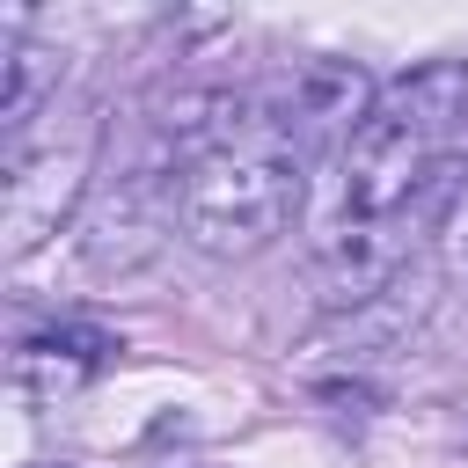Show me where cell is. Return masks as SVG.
<instances>
[{
  "instance_id": "obj_1",
  "label": "cell",
  "mask_w": 468,
  "mask_h": 468,
  "mask_svg": "<svg viewBox=\"0 0 468 468\" xmlns=\"http://www.w3.org/2000/svg\"><path fill=\"white\" fill-rule=\"evenodd\" d=\"M468 139V58H424L388 80L366 124L344 146V212L336 219H402L424 183Z\"/></svg>"
},
{
  "instance_id": "obj_2",
  "label": "cell",
  "mask_w": 468,
  "mask_h": 468,
  "mask_svg": "<svg viewBox=\"0 0 468 468\" xmlns=\"http://www.w3.org/2000/svg\"><path fill=\"white\" fill-rule=\"evenodd\" d=\"M300 154L271 132V117H249L241 132H227L219 146L176 161L168 176V212L176 234L205 256H256L271 249L292 212H300Z\"/></svg>"
},
{
  "instance_id": "obj_3",
  "label": "cell",
  "mask_w": 468,
  "mask_h": 468,
  "mask_svg": "<svg viewBox=\"0 0 468 468\" xmlns=\"http://www.w3.org/2000/svg\"><path fill=\"white\" fill-rule=\"evenodd\" d=\"M88 197V139H44L7 154V205H0V249L7 263L37 256L66 212Z\"/></svg>"
},
{
  "instance_id": "obj_4",
  "label": "cell",
  "mask_w": 468,
  "mask_h": 468,
  "mask_svg": "<svg viewBox=\"0 0 468 468\" xmlns=\"http://www.w3.org/2000/svg\"><path fill=\"white\" fill-rule=\"evenodd\" d=\"M176 227V212H168V176H117V183H102L95 197H88V212H80V256H88V271H102V278H124V271H139V263H154L161 256V234Z\"/></svg>"
},
{
  "instance_id": "obj_5",
  "label": "cell",
  "mask_w": 468,
  "mask_h": 468,
  "mask_svg": "<svg viewBox=\"0 0 468 468\" xmlns=\"http://www.w3.org/2000/svg\"><path fill=\"white\" fill-rule=\"evenodd\" d=\"M373 80L351 66V58H307L292 80H285V95H278V110H271V132L307 161L314 146H351V132L366 124V110H373Z\"/></svg>"
},
{
  "instance_id": "obj_6",
  "label": "cell",
  "mask_w": 468,
  "mask_h": 468,
  "mask_svg": "<svg viewBox=\"0 0 468 468\" xmlns=\"http://www.w3.org/2000/svg\"><path fill=\"white\" fill-rule=\"evenodd\" d=\"M402 256H410L402 219H336V227L322 234V249H314L322 307H329V314H358V307L388 300Z\"/></svg>"
},
{
  "instance_id": "obj_7",
  "label": "cell",
  "mask_w": 468,
  "mask_h": 468,
  "mask_svg": "<svg viewBox=\"0 0 468 468\" xmlns=\"http://www.w3.org/2000/svg\"><path fill=\"white\" fill-rule=\"evenodd\" d=\"M124 344L95 322H51V329H29L7 358V380L22 402H58V395H80Z\"/></svg>"
},
{
  "instance_id": "obj_8",
  "label": "cell",
  "mask_w": 468,
  "mask_h": 468,
  "mask_svg": "<svg viewBox=\"0 0 468 468\" xmlns=\"http://www.w3.org/2000/svg\"><path fill=\"white\" fill-rule=\"evenodd\" d=\"M51 88H58V51L37 44V37H7V44H0V124H7L15 146H22L37 102H44Z\"/></svg>"
},
{
  "instance_id": "obj_9",
  "label": "cell",
  "mask_w": 468,
  "mask_h": 468,
  "mask_svg": "<svg viewBox=\"0 0 468 468\" xmlns=\"http://www.w3.org/2000/svg\"><path fill=\"white\" fill-rule=\"evenodd\" d=\"M439 256H446L453 278H468V176H461V190H453L446 212H439Z\"/></svg>"
},
{
  "instance_id": "obj_10",
  "label": "cell",
  "mask_w": 468,
  "mask_h": 468,
  "mask_svg": "<svg viewBox=\"0 0 468 468\" xmlns=\"http://www.w3.org/2000/svg\"><path fill=\"white\" fill-rule=\"evenodd\" d=\"M29 468H73V461H29Z\"/></svg>"
},
{
  "instance_id": "obj_11",
  "label": "cell",
  "mask_w": 468,
  "mask_h": 468,
  "mask_svg": "<svg viewBox=\"0 0 468 468\" xmlns=\"http://www.w3.org/2000/svg\"><path fill=\"white\" fill-rule=\"evenodd\" d=\"M461 446H468V431H461Z\"/></svg>"
}]
</instances>
